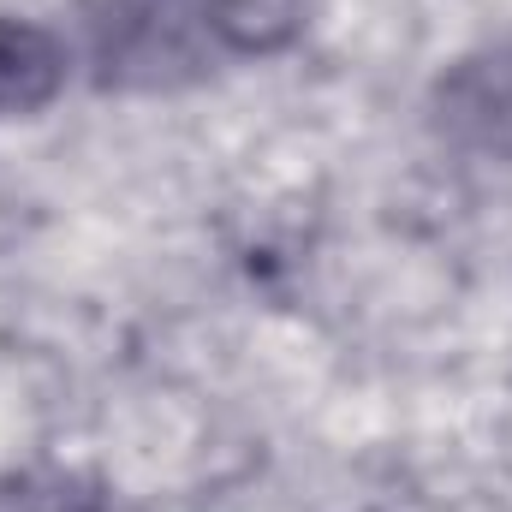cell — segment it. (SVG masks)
I'll return each instance as SVG.
<instances>
[{"mask_svg": "<svg viewBox=\"0 0 512 512\" xmlns=\"http://www.w3.org/2000/svg\"><path fill=\"white\" fill-rule=\"evenodd\" d=\"M96 78L120 90H167L227 60L221 0H90Z\"/></svg>", "mask_w": 512, "mask_h": 512, "instance_id": "1", "label": "cell"}, {"mask_svg": "<svg viewBox=\"0 0 512 512\" xmlns=\"http://www.w3.org/2000/svg\"><path fill=\"white\" fill-rule=\"evenodd\" d=\"M435 131L459 155L512 161V42L453 60L435 84Z\"/></svg>", "mask_w": 512, "mask_h": 512, "instance_id": "2", "label": "cell"}, {"mask_svg": "<svg viewBox=\"0 0 512 512\" xmlns=\"http://www.w3.org/2000/svg\"><path fill=\"white\" fill-rule=\"evenodd\" d=\"M66 84V42L42 24L0 18V114H30Z\"/></svg>", "mask_w": 512, "mask_h": 512, "instance_id": "3", "label": "cell"}, {"mask_svg": "<svg viewBox=\"0 0 512 512\" xmlns=\"http://www.w3.org/2000/svg\"><path fill=\"white\" fill-rule=\"evenodd\" d=\"M0 512H114L102 495V483L78 477V471H0Z\"/></svg>", "mask_w": 512, "mask_h": 512, "instance_id": "4", "label": "cell"}]
</instances>
